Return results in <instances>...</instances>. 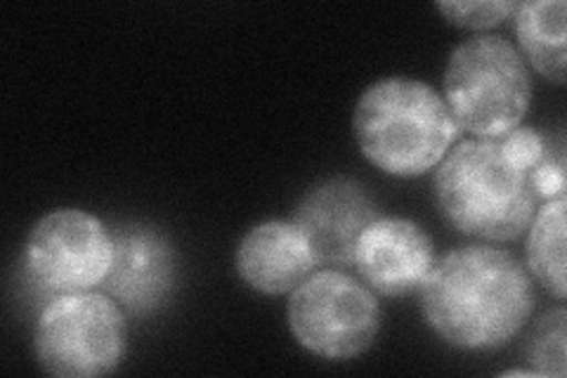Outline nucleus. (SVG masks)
I'll return each mask as SVG.
<instances>
[{"label":"nucleus","instance_id":"423d86ee","mask_svg":"<svg viewBox=\"0 0 567 378\" xmlns=\"http://www.w3.org/2000/svg\"><path fill=\"white\" fill-rule=\"evenodd\" d=\"M289 329L300 348L322 359L364 355L381 331L377 294L343 269L312 273L289 298Z\"/></svg>","mask_w":567,"mask_h":378},{"label":"nucleus","instance_id":"9d476101","mask_svg":"<svg viewBox=\"0 0 567 378\" xmlns=\"http://www.w3.org/2000/svg\"><path fill=\"white\" fill-rule=\"evenodd\" d=\"M377 218V204L352 177H331L317 185L291 215V221L308 234L317 265L333 269L352 267L360 234Z\"/></svg>","mask_w":567,"mask_h":378},{"label":"nucleus","instance_id":"1a4fd4ad","mask_svg":"<svg viewBox=\"0 0 567 378\" xmlns=\"http://www.w3.org/2000/svg\"><path fill=\"white\" fill-rule=\"evenodd\" d=\"M435 260L431 234L419 223L379 215L360 234L352 267L374 294L404 298L421 292Z\"/></svg>","mask_w":567,"mask_h":378},{"label":"nucleus","instance_id":"2eb2a0df","mask_svg":"<svg viewBox=\"0 0 567 378\" xmlns=\"http://www.w3.org/2000/svg\"><path fill=\"white\" fill-rule=\"evenodd\" d=\"M437 10L458 29L485 31L511 20L518 3L513 0H445V3H437Z\"/></svg>","mask_w":567,"mask_h":378},{"label":"nucleus","instance_id":"f257e3e1","mask_svg":"<svg viewBox=\"0 0 567 378\" xmlns=\"http://www.w3.org/2000/svg\"><path fill=\"white\" fill-rule=\"evenodd\" d=\"M421 313L445 344L489 353L508 346L535 313V284L525 265L485 244L447 251L421 286Z\"/></svg>","mask_w":567,"mask_h":378},{"label":"nucleus","instance_id":"7ed1b4c3","mask_svg":"<svg viewBox=\"0 0 567 378\" xmlns=\"http://www.w3.org/2000/svg\"><path fill=\"white\" fill-rule=\"evenodd\" d=\"M435 200L450 227L483 242H516L537 213L527 173L496 140H466L435 171Z\"/></svg>","mask_w":567,"mask_h":378},{"label":"nucleus","instance_id":"20e7f679","mask_svg":"<svg viewBox=\"0 0 567 378\" xmlns=\"http://www.w3.org/2000/svg\"><path fill=\"white\" fill-rule=\"evenodd\" d=\"M442 100L458 131L477 140H499L518 129L532 104L527 62L502 35H473L452 50Z\"/></svg>","mask_w":567,"mask_h":378},{"label":"nucleus","instance_id":"dca6fc26","mask_svg":"<svg viewBox=\"0 0 567 378\" xmlns=\"http://www.w3.org/2000/svg\"><path fill=\"white\" fill-rule=\"evenodd\" d=\"M496 142H499L504 156L523 173L537 168L548 150L542 133L537 129H527V125H518Z\"/></svg>","mask_w":567,"mask_h":378},{"label":"nucleus","instance_id":"f3484780","mask_svg":"<svg viewBox=\"0 0 567 378\" xmlns=\"http://www.w3.org/2000/svg\"><path fill=\"white\" fill-rule=\"evenodd\" d=\"M527 180H529L532 194L537 196V202L563 200L565 187H567L563 147L558 150V154H554L551 150H546L544 159L539 161V166L527 173Z\"/></svg>","mask_w":567,"mask_h":378},{"label":"nucleus","instance_id":"6e6552de","mask_svg":"<svg viewBox=\"0 0 567 378\" xmlns=\"http://www.w3.org/2000/svg\"><path fill=\"white\" fill-rule=\"evenodd\" d=\"M114 256L102 292L112 296L123 310L147 317L171 300L181 258L166 234L145 223L116 225L112 229Z\"/></svg>","mask_w":567,"mask_h":378},{"label":"nucleus","instance_id":"ddd939ff","mask_svg":"<svg viewBox=\"0 0 567 378\" xmlns=\"http://www.w3.org/2000/svg\"><path fill=\"white\" fill-rule=\"evenodd\" d=\"M565 208L567 200L544 202L527 227L525 269L542 289L565 300Z\"/></svg>","mask_w":567,"mask_h":378},{"label":"nucleus","instance_id":"9b49d317","mask_svg":"<svg viewBox=\"0 0 567 378\" xmlns=\"http://www.w3.org/2000/svg\"><path fill=\"white\" fill-rule=\"evenodd\" d=\"M237 273L246 286L265 296L293 294L315 269L317 258L303 227L293 221L256 225L239 242Z\"/></svg>","mask_w":567,"mask_h":378},{"label":"nucleus","instance_id":"f03ea898","mask_svg":"<svg viewBox=\"0 0 567 378\" xmlns=\"http://www.w3.org/2000/svg\"><path fill=\"white\" fill-rule=\"evenodd\" d=\"M352 133L371 166L393 177H419L447 156L458 125L433 85L390 76L360 95Z\"/></svg>","mask_w":567,"mask_h":378},{"label":"nucleus","instance_id":"f8f14e48","mask_svg":"<svg viewBox=\"0 0 567 378\" xmlns=\"http://www.w3.org/2000/svg\"><path fill=\"white\" fill-rule=\"evenodd\" d=\"M518 52L539 76L565 85L567 60V8L565 0H529L518 3L516 14Z\"/></svg>","mask_w":567,"mask_h":378},{"label":"nucleus","instance_id":"0eeeda50","mask_svg":"<svg viewBox=\"0 0 567 378\" xmlns=\"http://www.w3.org/2000/svg\"><path fill=\"white\" fill-rule=\"evenodd\" d=\"M112 229L81 208L52 211L29 232L22 265L43 308L60 296L95 292L110 275Z\"/></svg>","mask_w":567,"mask_h":378},{"label":"nucleus","instance_id":"4468645a","mask_svg":"<svg viewBox=\"0 0 567 378\" xmlns=\"http://www.w3.org/2000/svg\"><path fill=\"white\" fill-rule=\"evenodd\" d=\"M567 313L563 305L548 310L527 338V362L535 367L537 376L565 378L567 359H565V340H567Z\"/></svg>","mask_w":567,"mask_h":378},{"label":"nucleus","instance_id":"39448f33","mask_svg":"<svg viewBox=\"0 0 567 378\" xmlns=\"http://www.w3.org/2000/svg\"><path fill=\"white\" fill-rule=\"evenodd\" d=\"M126 313L104 292L69 294L50 300L33 331L35 362L58 378L112 374L126 357Z\"/></svg>","mask_w":567,"mask_h":378}]
</instances>
